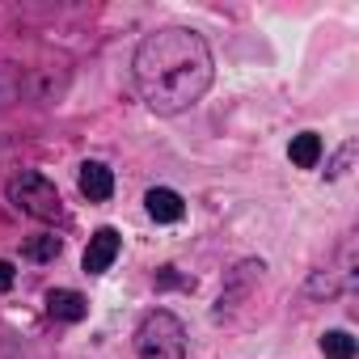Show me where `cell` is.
<instances>
[{"label":"cell","mask_w":359,"mask_h":359,"mask_svg":"<svg viewBox=\"0 0 359 359\" xmlns=\"http://www.w3.org/2000/svg\"><path fill=\"white\" fill-rule=\"evenodd\" d=\"M135 89L140 97L156 110V114H182L191 110L216 76L212 64V47L203 43V34L187 30V26H169L148 34L135 47Z\"/></svg>","instance_id":"6da1fadb"},{"label":"cell","mask_w":359,"mask_h":359,"mask_svg":"<svg viewBox=\"0 0 359 359\" xmlns=\"http://www.w3.org/2000/svg\"><path fill=\"white\" fill-rule=\"evenodd\" d=\"M135 351H140V359H187V325L169 309H156L140 321Z\"/></svg>","instance_id":"7a4b0ae2"},{"label":"cell","mask_w":359,"mask_h":359,"mask_svg":"<svg viewBox=\"0 0 359 359\" xmlns=\"http://www.w3.org/2000/svg\"><path fill=\"white\" fill-rule=\"evenodd\" d=\"M9 203H13L18 212L34 216V220H64V199H60V191L47 182L43 173H34V169H22L13 182H9Z\"/></svg>","instance_id":"3957f363"},{"label":"cell","mask_w":359,"mask_h":359,"mask_svg":"<svg viewBox=\"0 0 359 359\" xmlns=\"http://www.w3.org/2000/svg\"><path fill=\"white\" fill-rule=\"evenodd\" d=\"M118 250H123L118 229H97V233L89 237V250H85V271H89V275L110 271V262L118 258Z\"/></svg>","instance_id":"277c9868"},{"label":"cell","mask_w":359,"mask_h":359,"mask_svg":"<svg viewBox=\"0 0 359 359\" xmlns=\"http://www.w3.org/2000/svg\"><path fill=\"white\" fill-rule=\"evenodd\" d=\"M76 182H81V195H85L89 203H106V199L114 195V173H110L102 161H85Z\"/></svg>","instance_id":"5b68a950"},{"label":"cell","mask_w":359,"mask_h":359,"mask_svg":"<svg viewBox=\"0 0 359 359\" xmlns=\"http://www.w3.org/2000/svg\"><path fill=\"white\" fill-rule=\"evenodd\" d=\"M144 208H148V216H152L156 224H177V220L187 216L182 195H177V191H165V187H152V191L144 195Z\"/></svg>","instance_id":"8992f818"},{"label":"cell","mask_w":359,"mask_h":359,"mask_svg":"<svg viewBox=\"0 0 359 359\" xmlns=\"http://www.w3.org/2000/svg\"><path fill=\"white\" fill-rule=\"evenodd\" d=\"M47 313L55 321H81L89 313V300L72 287H55V292H47Z\"/></svg>","instance_id":"52a82bcc"},{"label":"cell","mask_w":359,"mask_h":359,"mask_svg":"<svg viewBox=\"0 0 359 359\" xmlns=\"http://www.w3.org/2000/svg\"><path fill=\"white\" fill-rule=\"evenodd\" d=\"M287 156H292V165H300V169H313V165L321 161V135H317V131H300V135H292V148H287Z\"/></svg>","instance_id":"ba28073f"},{"label":"cell","mask_w":359,"mask_h":359,"mask_svg":"<svg viewBox=\"0 0 359 359\" xmlns=\"http://www.w3.org/2000/svg\"><path fill=\"white\" fill-rule=\"evenodd\" d=\"M321 355L325 359H355V338L346 330H325L321 334Z\"/></svg>","instance_id":"9c48e42d"},{"label":"cell","mask_w":359,"mask_h":359,"mask_svg":"<svg viewBox=\"0 0 359 359\" xmlns=\"http://www.w3.org/2000/svg\"><path fill=\"white\" fill-rule=\"evenodd\" d=\"M60 250H64V241H60L55 233H47V237H34V241H26V245H22V258H30V262H51Z\"/></svg>","instance_id":"30bf717a"},{"label":"cell","mask_w":359,"mask_h":359,"mask_svg":"<svg viewBox=\"0 0 359 359\" xmlns=\"http://www.w3.org/2000/svg\"><path fill=\"white\" fill-rule=\"evenodd\" d=\"M9 287H13V266L0 262V292H9Z\"/></svg>","instance_id":"8fae6325"},{"label":"cell","mask_w":359,"mask_h":359,"mask_svg":"<svg viewBox=\"0 0 359 359\" xmlns=\"http://www.w3.org/2000/svg\"><path fill=\"white\" fill-rule=\"evenodd\" d=\"M173 283H182V279L173 275V266H165V271H161V287H173Z\"/></svg>","instance_id":"7c38bea8"}]
</instances>
